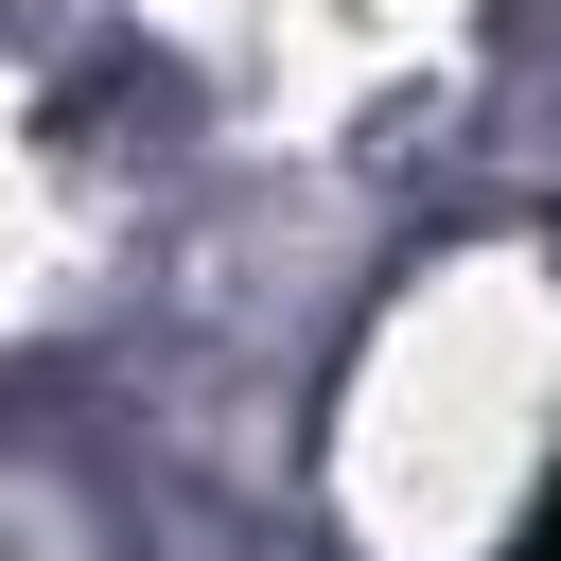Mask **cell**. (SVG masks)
<instances>
[{
	"mask_svg": "<svg viewBox=\"0 0 561 561\" xmlns=\"http://www.w3.org/2000/svg\"><path fill=\"white\" fill-rule=\"evenodd\" d=\"M526 561H561V491H543V526H526Z\"/></svg>",
	"mask_w": 561,
	"mask_h": 561,
	"instance_id": "6da1fadb",
	"label": "cell"
}]
</instances>
